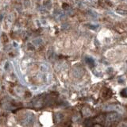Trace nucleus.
Returning a JSON list of instances; mask_svg holds the SVG:
<instances>
[{
	"mask_svg": "<svg viewBox=\"0 0 127 127\" xmlns=\"http://www.w3.org/2000/svg\"><path fill=\"white\" fill-rule=\"evenodd\" d=\"M120 119V115L118 114V112H112L106 115V120L108 122H114Z\"/></svg>",
	"mask_w": 127,
	"mask_h": 127,
	"instance_id": "f257e3e1",
	"label": "nucleus"
},
{
	"mask_svg": "<svg viewBox=\"0 0 127 127\" xmlns=\"http://www.w3.org/2000/svg\"><path fill=\"white\" fill-rule=\"evenodd\" d=\"M107 110H114L118 113H122L123 112V108L119 105H112V106H108L106 107Z\"/></svg>",
	"mask_w": 127,
	"mask_h": 127,
	"instance_id": "f03ea898",
	"label": "nucleus"
},
{
	"mask_svg": "<svg viewBox=\"0 0 127 127\" xmlns=\"http://www.w3.org/2000/svg\"><path fill=\"white\" fill-rule=\"evenodd\" d=\"M120 95L122 97H124V98H127V88H125L121 91Z\"/></svg>",
	"mask_w": 127,
	"mask_h": 127,
	"instance_id": "7ed1b4c3",
	"label": "nucleus"
},
{
	"mask_svg": "<svg viewBox=\"0 0 127 127\" xmlns=\"http://www.w3.org/2000/svg\"><path fill=\"white\" fill-rule=\"evenodd\" d=\"M119 126H127V124H120Z\"/></svg>",
	"mask_w": 127,
	"mask_h": 127,
	"instance_id": "20e7f679",
	"label": "nucleus"
}]
</instances>
